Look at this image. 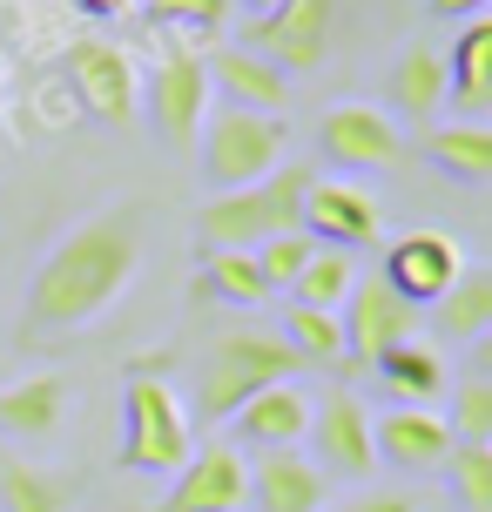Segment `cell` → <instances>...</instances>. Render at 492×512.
I'll return each instance as SVG.
<instances>
[{
  "instance_id": "29",
  "label": "cell",
  "mask_w": 492,
  "mask_h": 512,
  "mask_svg": "<svg viewBox=\"0 0 492 512\" xmlns=\"http://www.w3.org/2000/svg\"><path fill=\"white\" fill-rule=\"evenodd\" d=\"M452 445H492V378L472 371V378L452 384V418H445Z\"/></svg>"
},
{
  "instance_id": "31",
  "label": "cell",
  "mask_w": 492,
  "mask_h": 512,
  "mask_svg": "<svg viewBox=\"0 0 492 512\" xmlns=\"http://www.w3.org/2000/svg\"><path fill=\"white\" fill-rule=\"evenodd\" d=\"M311 236L304 230H290V236H270V243H257V270H263V283H270V297H277V290H290V283H297V270H304V263H311Z\"/></svg>"
},
{
  "instance_id": "12",
  "label": "cell",
  "mask_w": 492,
  "mask_h": 512,
  "mask_svg": "<svg viewBox=\"0 0 492 512\" xmlns=\"http://www.w3.org/2000/svg\"><path fill=\"white\" fill-rule=\"evenodd\" d=\"M317 142H324V155L337 169H358V176L405 162V128L391 122L378 102H337L324 115V128H317Z\"/></svg>"
},
{
  "instance_id": "27",
  "label": "cell",
  "mask_w": 492,
  "mask_h": 512,
  "mask_svg": "<svg viewBox=\"0 0 492 512\" xmlns=\"http://www.w3.org/2000/svg\"><path fill=\"white\" fill-rule=\"evenodd\" d=\"M284 344L297 351V364H351L344 358V324H337V310H304V304H284Z\"/></svg>"
},
{
  "instance_id": "25",
  "label": "cell",
  "mask_w": 492,
  "mask_h": 512,
  "mask_svg": "<svg viewBox=\"0 0 492 512\" xmlns=\"http://www.w3.org/2000/svg\"><path fill=\"white\" fill-rule=\"evenodd\" d=\"M432 310H439L445 337H486V324H492V270L486 263H466L459 283H452Z\"/></svg>"
},
{
  "instance_id": "20",
  "label": "cell",
  "mask_w": 492,
  "mask_h": 512,
  "mask_svg": "<svg viewBox=\"0 0 492 512\" xmlns=\"http://www.w3.org/2000/svg\"><path fill=\"white\" fill-rule=\"evenodd\" d=\"M203 68H209V81L223 88V102H230V108L277 115V108L290 102V75H284V68H270V61L250 54V48H216V54H203Z\"/></svg>"
},
{
  "instance_id": "16",
  "label": "cell",
  "mask_w": 492,
  "mask_h": 512,
  "mask_svg": "<svg viewBox=\"0 0 492 512\" xmlns=\"http://www.w3.org/2000/svg\"><path fill=\"white\" fill-rule=\"evenodd\" d=\"M371 378H378V391H385L391 411H439V398L452 391V371H445V358L432 351V344H418V337L391 344L385 358L371 364Z\"/></svg>"
},
{
  "instance_id": "32",
  "label": "cell",
  "mask_w": 492,
  "mask_h": 512,
  "mask_svg": "<svg viewBox=\"0 0 492 512\" xmlns=\"http://www.w3.org/2000/svg\"><path fill=\"white\" fill-rule=\"evenodd\" d=\"M156 27H196V34H216L230 21V0H135Z\"/></svg>"
},
{
  "instance_id": "4",
  "label": "cell",
  "mask_w": 492,
  "mask_h": 512,
  "mask_svg": "<svg viewBox=\"0 0 492 512\" xmlns=\"http://www.w3.org/2000/svg\"><path fill=\"white\" fill-rule=\"evenodd\" d=\"M196 452V425H189V405L176 398V384L156 378V371H135L122 384V445H115V459L122 472H182Z\"/></svg>"
},
{
  "instance_id": "10",
  "label": "cell",
  "mask_w": 492,
  "mask_h": 512,
  "mask_svg": "<svg viewBox=\"0 0 492 512\" xmlns=\"http://www.w3.org/2000/svg\"><path fill=\"white\" fill-rule=\"evenodd\" d=\"M250 506V459L230 438H209L189 452V465L176 472V486L156 499V512H243Z\"/></svg>"
},
{
  "instance_id": "17",
  "label": "cell",
  "mask_w": 492,
  "mask_h": 512,
  "mask_svg": "<svg viewBox=\"0 0 492 512\" xmlns=\"http://www.w3.org/2000/svg\"><path fill=\"white\" fill-rule=\"evenodd\" d=\"M371 452L398 472H439L452 459V432H445V411H391L371 418Z\"/></svg>"
},
{
  "instance_id": "35",
  "label": "cell",
  "mask_w": 492,
  "mask_h": 512,
  "mask_svg": "<svg viewBox=\"0 0 492 512\" xmlns=\"http://www.w3.org/2000/svg\"><path fill=\"white\" fill-rule=\"evenodd\" d=\"M81 14H88V21H122V14H129L135 0H75Z\"/></svg>"
},
{
  "instance_id": "3",
  "label": "cell",
  "mask_w": 492,
  "mask_h": 512,
  "mask_svg": "<svg viewBox=\"0 0 492 512\" xmlns=\"http://www.w3.org/2000/svg\"><path fill=\"white\" fill-rule=\"evenodd\" d=\"M297 371H304V364H297V351H290L277 331H223L209 344L203 371H196V418H203V425H223V418H236L257 391L290 384ZM196 418H189V425H196Z\"/></svg>"
},
{
  "instance_id": "21",
  "label": "cell",
  "mask_w": 492,
  "mask_h": 512,
  "mask_svg": "<svg viewBox=\"0 0 492 512\" xmlns=\"http://www.w3.org/2000/svg\"><path fill=\"white\" fill-rule=\"evenodd\" d=\"M385 102L405 115V122H432L445 102V48H432V41H412V48L391 61L385 75Z\"/></svg>"
},
{
  "instance_id": "13",
  "label": "cell",
  "mask_w": 492,
  "mask_h": 512,
  "mask_svg": "<svg viewBox=\"0 0 492 512\" xmlns=\"http://www.w3.org/2000/svg\"><path fill=\"white\" fill-rule=\"evenodd\" d=\"M459 270H466L459 236H445V230H405L385 250V270H378V277H385L391 290L418 310V304H439L445 290L459 283Z\"/></svg>"
},
{
  "instance_id": "23",
  "label": "cell",
  "mask_w": 492,
  "mask_h": 512,
  "mask_svg": "<svg viewBox=\"0 0 492 512\" xmlns=\"http://www.w3.org/2000/svg\"><path fill=\"white\" fill-rule=\"evenodd\" d=\"M445 95L479 122V108L492 102V21H466L459 41L445 48Z\"/></svg>"
},
{
  "instance_id": "22",
  "label": "cell",
  "mask_w": 492,
  "mask_h": 512,
  "mask_svg": "<svg viewBox=\"0 0 492 512\" xmlns=\"http://www.w3.org/2000/svg\"><path fill=\"white\" fill-rule=\"evenodd\" d=\"M75 506H81V472L0 459V512H75Z\"/></svg>"
},
{
  "instance_id": "15",
  "label": "cell",
  "mask_w": 492,
  "mask_h": 512,
  "mask_svg": "<svg viewBox=\"0 0 492 512\" xmlns=\"http://www.w3.org/2000/svg\"><path fill=\"white\" fill-rule=\"evenodd\" d=\"M311 391L290 378V384H270V391H257L250 405L230 418V445L243 452H297L304 445V432H311Z\"/></svg>"
},
{
  "instance_id": "8",
  "label": "cell",
  "mask_w": 492,
  "mask_h": 512,
  "mask_svg": "<svg viewBox=\"0 0 492 512\" xmlns=\"http://www.w3.org/2000/svg\"><path fill=\"white\" fill-rule=\"evenodd\" d=\"M304 445H311L304 459H311L324 479H364V472L378 465V452H371V411H364V398L351 384H337V391H324L311 405Z\"/></svg>"
},
{
  "instance_id": "34",
  "label": "cell",
  "mask_w": 492,
  "mask_h": 512,
  "mask_svg": "<svg viewBox=\"0 0 492 512\" xmlns=\"http://www.w3.org/2000/svg\"><path fill=\"white\" fill-rule=\"evenodd\" d=\"M425 7H432L439 21H459V27H466V21H486L492 0H425Z\"/></svg>"
},
{
  "instance_id": "19",
  "label": "cell",
  "mask_w": 492,
  "mask_h": 512,
  "mask_svg": "<svg viewBox=\"0 0 492 512\" xmlns=\"http://www.w3.org/2000/svg\"><path fill=\"white\" fill-rule=\"evenodd\" d=\"M68 405H75V384L68 378H54V371L21 378V384L0 391V432L27 438V445H48V438H61V425H68Z\"/></svg>"
},
{
  "instance_id": "28",
  "label": "cell",
  "mask_w": 492,
  "mask_h": 512,
  "mask_svg": "<svg viewBox=\"0 0 492 512\" xmlns=\"http://www.w3.org/2000/svg\"><path fill=\"white\" fill-rule=\"evenodd\" d=\"M203 283H209V297H223V304H243V310L270 304V283H263L250 250H203Z\"/></svg>"
},
{
  "instance_id": "26",
  "label": "cell",
  "mask_w": 492,
  "mask_h": 512,
  "mask_svg": "<svg viewBox=\"0 0 492 512\" xmlns=\"http://www.w3.org/2000/svg\"><path fill=\"white\" fill-rule=\"evenodd\" d=\"M425 155H432L452 182H492V135H486V122L439 128V135L425 142Z\"/></svg>"
},
{
  "instance_id": "2",
  "label": "cell",
  "mask_w": 492,
  "mask_h": 512,
  "mask_svg": "<svg viewBox=\"0 0 492 512\" xmlns=\"http://www.w3.org/2000/svg\"><path fill=\"white\" fill-rule=\"evenodd\" d=\"M317 182L311 162H284L277 176L250 182V189H230V196H209L196 209V236L203 250H257L270 236L304 230V189Z\"/></svg>"
},
{
  "instance_id": "7",
  "label": "cell",
  "mask_w": 492,
  "mask_h": 512,
  "mask_svg": "<svg viewBox=\"0 0 492 512\" xmlns=\"http://www.w3.org/2000/svg\"><path fill=\"white\" fill-rule=\"evenodd\" d=\"M142 108H149V128L156 142H169L176 155H196V135H203V115H209V68H203V48H182L169 41L149 81H142Z\"/></svg>"
},
{
  "instance_id": "30",
  "label": "cell",
  "mask_w": 492,
  "mask_h": 512,
  "mask_svg": "<svg viewBox=\"0 0 492 512\" xmlns=\"http://www.w3.org/2000/svg\"><path fill=\"white\" fill-rule=\"evenodd\" d=\"M439 472H452V492L466 512H492V445H452Z\"/></svg>"
},
{
  "instance_id": "6",
  "label": "cell",
  "mask_w": 492,
  "mask_h": 512,
  "mask_svg": "<svg viewBox=\"0 0 492 512\" xmlns=\"http://www.w3.org/2000/svg\"><path fill=\"white\" fill-rule=\"evenodd\" d=\"M61 68H68V102L102 128H129L142 115V68L122 41H102V34H81L61 48Z\"/></svg>"
},
{
  "instance_id": "18",
  "label": "cell",
  "mask_w": 492,
  "mask_h": 512,
  "mask_svg": "<svg viewBox=\"0 0 492 512\" xmlns=\"http://www.w3.org/2000/svg\"><path fill=\"white\" fill-rule=\"evenodd\" d=\"M250 506L257 512H324L331 506V479L304 452H257V465H250Z\"/></svg>"
},
{
  "instance_id": "24",
  "label": "cell",
  "mask_w": 492,
  "mask_h": 512,
  "mask_svg": "<svg viewBox=\"0 0 492 512\" xmlns=\"http://www.w3.org/2000/svg\"><path fill=\"white\" fill-rule=\"evenodd\" d=\"M358 256L351 250H324L317 243L311 250V263L297 270V283H290V304H304V310H344V297L358 290Z\"/></svg>"
},
{
  "instance_id": "1",
  "label": "cell",
  "mask_w": 492,
  "mask_h": 512,
  "mask_svg": "<svg viewBox=\"0 0 492 512\" xmlns=\"http://www.w3.org/2000/svg\"><path fill=\"white\" fill-rule=\"evenodd\" d=\"M142 243H149V209L142 203H108L88 223H75L41 256V270L27 283V304H21L27 337H75L102 310H115L129 297L135 270H142Z\"/></svg>"
},
{
  "instance_id": "33",
  "label": "cell",
  "mask_w": 492,
  "mask_h": 512,
  "mask_svg": "<svg viewBox=\"0 0 492 512\" xmlns=\"http://www.w3.org/2000/svg\"><path fill=\"white\" fill-rule=\"evenodd\" d=\"M337 512H418V499H405V492H358L351 506H337Z\"/></svg>"
},
{
  "instance_id": "36",
  "label": "cell",
  "mask_w": 492,
  "mask_h": 512,
  "mask_svg": "<svg viewBox=\"0 0 492 512\" xmlns=\"http://www.w3.org/2000/svg\"><path fill=\"white\" fill-rule=\"evenodd\" d=\"M230 7H243V14H250V21H270V14H284L290 0H230Z\"/></svg>"
},
{
  "instance_id": "5",
  "label": "cell",
  "mask_w": 492,
  "mask_h": 512,
  "mask_svg": "<svg viewBox=\"0 0 492 512\" xmlns=\"http://www.w3.org/2000/svg\"><path fill=\"white\" fill-rule=\"evenodd\" d=\"M196 162L216 196L230 189H250V182L277 176L290 162V122L284 115H250V108H209L203 115V135H196Z\"/></svg>"
},
{
  "instance_id": "11",
  "label": "cell",
  "mask_w": 492,
  "mask_h": 512,
  "mask_svg": "<svg viewBox=\"0 0 492 512\" xmlns=\"http://www.w3.org/2000/svg\"><path fill=\"white\" fill-rule=\"evenodd\" d=\"M331 14H337V0H290L284 14L243 27V41H250V54H263L270 68L311 75V68H324V54H331Z\"/></svg>"
},
{
  "instance_id": "9",
  "label": "cell",
  "mask_w": 492,
  "mask_h": 512,
  "mask_svg": "<svg viewBox=\"0 0 492 512\" xmlns=\"http://www.w3.org/2000/svg\"><path fill=\"white\" fill-rule=\"evenodd\" d=\"M304 236L324 243V250H371L385 236V209L364 182H344V176H317L304 189Z\"/></svg>"
},
{
  "instance_id": "14",
  "label": "cell",
  "mask_w": 492,
  "mask_h": 512,
  "mask_svg": "<svg viewBox=\"0 0 492 512\" xmlns=\"http://www.w3.org/2000/svg\"><path fill=\"white\" fill-rule=\"evenodd\" d=\"M337 324H344V358H351V364H378L391 344L412 337L418 310L405 304L385 277H358V290H351L344 310H337Z\"/></svg>"
}]
</instances>
